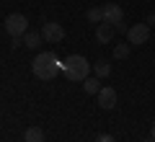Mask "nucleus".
<instances>
[{"label":"nucleus","instance_id":"9b49d317","mask_svg":"<svg viewBox=\"0 0 155 142\" xmlns=\"http://www.w3.org/2000/svg\"><path fill=\"white\" fill-rule=\"evenodd\" d=\"M101 88H104L101 85V78H85L83 80V91L85 93H98Z\"/></svg>","mask_w":155,"mask_h":142},{"label":"nucleus","instance_id":"9d476101","mask_svg":"<svg viewBox=\"0 0 155 142\" xmlns=\"http://www.w3.org/2000/svg\"><path fill=\"white\" fill-rule=\"evenodd\" d=\"M93 72H96V78L111 75V62H109V60H98V62L93 65Z\"/></svg>","mask_w":155,"mask_h":142},{"label":"nucleus","instance_id":"4468645a","mask_svg":"<svg viewBox=\"0 0 155 142\" xmlns=\"http://www.w3.org/2000/svg\"><path fill=\"white\" fill-rule=\"evenodd\" d=\"M114 57H116V60L129 57V41H127V44H116V47H114Z\"/></svg>","mask_w":155,"mask_h":142},{"label":"nucleus","instance_id":"dca6fc26","mask_svg":"<svg viewBox=\"0 0 155 142\" xmlns=\"http://www.w3.org/2000/svg\"><path fill=\"white\" fill-rule=\"evenodd\" d=\"M145 23H147V26H155V16H147V18H145Z\"/></svg>","mask_w":155,"mask_h":142},{"label":"nucleus","instance_id":"6e6552de","mask_svg":"<svg viewBox=\"0 0 155 142\" xmlns=\"http://www.w3.org/2000/svg\"><path fill=\"white\" fill-rule=\"evenodd\" d=\"M114 31L116 28L111 26V23H98V28H96V39H98V44H109L111 39H114Z\"/></svg>","mask_w":155,"mask_h":142},{"label":"nucleus","instance_id":"39448f33","mask_svg":"<svg viewBox=\"0 0 155 142\" xmlns=\"http://www.w3.org/2000/svg\"><path fill=\"white\" fill-rule=\"evenodd\" d=\"M41 39H44V41L57 44V41H62V39H65V28H62L57 21H47L44 26H41Z\"/></svg>","mask_w":155,"mask_h":142},{"label":"nucleus","instance_id":"ddd939ff","mask_svg":"<svg viewBox=\"0 0 155 142\" xmlns=\"http://www.w3.org/2000/svg\"><path fill=\"white\" fill-rule=\"evenodd\" d=\"M88 21L91 23H104V8H91L88 11Z\"/></svg>","mask_w":155,"mask_h":142},{"label":"nucleus","instance_id":"f8f14e48","mask_svg":"<svg viewBox=\"0 0 155 142\" xmlns=\"http://www.w3.org/2000/svg\"><path fill=\"white\" fill-rule=\"evenodd\" d=\"M44 41V39H41V31H26V47L28 49H39V44Z\"/></svg>","mask_w":155,"mask_h":142},{"label":"nucleus","instance_id":"f03ea898","mask_svg":"<svg viewBox=\"0 0 155 142\" xmlns=\"http://www.w3.org/2000/svg\"><path fill=\"white\" fill-rule=\"evenodd\" d=\"M62 70H65V75L70 78V80L83 83L85 78H88V72H91V62L85 60L83 54H70L65 62H62Z\"/></svg>","mask_w":155,"mask_h":142},{"label":"nucleus","instance_id":"f3484780","mask_svg":"<svg viewBox=\"0 0 155 142\" xmlns=\"http://www.w3.org/2000/svg\"><path fill=\"white\" fill-rule=\"evenodd\" d=\"M150 137H153V140H155V121H153V124H150Z\"/></svg>","mask_w":155,"mask_h":142},{"label":"nucleus","instance_id":"f257e3e1","mask_svg":"<svg viewBox=\"0 0 155 142\" xmlns=\"http://www.w3.org/2000/svg\"><path fill=\"white\" fill-rule=\"evenodd\" d=\"M60 67H62V62H60V57H57L54 52H41V54H36V60L31 62V70H34V75H36L39 80H52V78L60 72Z\"/></svg>","mask_w":155,"mask_h":142},{"label":"nucleus","instance_id":"0eeeda50","mask_svg":"<svg viewBox=\"0 0 155 142\" xmlns=\"http://www.w3.org/2000/svg\"><path fill=\"white\" fill-rule=\"evenodd\" d=\"M96 96H98V106H101V109L111 111V109L116 106V91H114V88H106V85H104Z\"/></svg>","mask_w":155,"mask_h":142},{"label":"nucleus","instance_id":"1a4fd4ad","mask_svg":"<svg viewBox=\"0 0 155 142\" xmlns=\"http://www.w3.org/2000/svg\"><path fill=\"white\" fill-rule=\"evenodd\" d=\"M44 129L41 127H28L26 132H23V142H44Z\"/></svg>","mask_w":155,"mask_h":142},{"label":"nucleus","instance_id":"20e7f679","mask_svg":"<svg viewBox=\"0 0 155 142\" xmlns=\"http://www.w3.org/2000/svg\"><path fill=\"white\" fill-rule=\"evenodd\" d=\"M127 41L129 44H134V47H140V44H145V41H150V26L147 23H134V26H129L127 28Z\"/></svg>","mask_w":155,"mask_h":142},{"label":"nucleus","instance_id":"a211bd4d","mask_svg":"<svg viewBox=\"0 0 155 142\" xmlns=\"http://www.w3.org/2000/svg\"><path fill=\"white\" fill-rule=\"evenodd\" d=\"M142 142H155V140H153V137H150V140H142Z\"/></svg>","mask_w":155,"mask_h":142},{"label":"nucleus","instance_id":"7ed1b4c3","mask_svg":"<svg viewBox=\"0 0 155 142\" xmlns=\"http://www.w3.org/2000/svg\"><path fill=\"white\" fill-rule=\"evenodd\" d=\"M5 31L11 34L13 39H18L21 34L28 31V21L23 13H11V16H5Z\"/></svg>","mask_w":155,"mask_h":142},{"label":"nucleus","instance_id":"2eb2a0df","mask_svg":"<svg viewBox=\"0 0 155 142\" xmlns=\"http://www.w3.org/2000/svg\"><path fill=\"white\" fill-rule=\"evenodd\" d=\"M96 142H114V137H111V134H98Z\"/></svg>","mask_w":155,"mask_h":142},{"label":"nucleus","instance_id":"423d86ee","mask_svg":"<svg viewBox=\"0 0 155 142\" xmlns=\"http://www.w3.org/2000/svg\"><path fill=\"white\" fill-rule=\"evenodd\" d=\"M104 21L111 23V26H116L119 21H124L122 5H116V3H106V5H104Z\"/></svg>","mask_w":155,"mask_h":142}]
</instances>
